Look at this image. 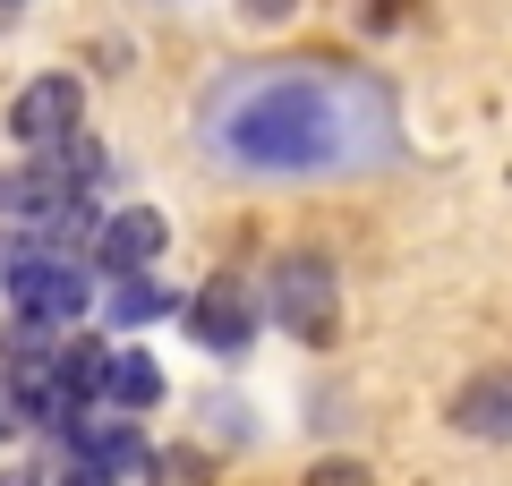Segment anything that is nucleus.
<instances>
[{
	"label": "nucleus",
	"instance_id": "1",
	"mask_svg": "<svg viewBox=\"0 0 512 486\" xmlns=\"http://www.w3.org/2000/svg\"><path fill=\"white\" fill-rule=\"evenodd\" d=\"M205 145L231 171H367L393 145V111L359 77L256 69V77H231L214 94Z\"/></svg>",
	"mask_w": 512,
	"mask_h": 486
},
{
	"label": "nucleus",
	"instance_id": "2",
	"mask_svg": "<svg viewBox=\"0 0 512 486\" xmlns=\"http://www.w3.org/2000/svg\"><path fill=\"white\" fill-rule=\"evenodd\" d=\"M265 299H274V316L291 324L299 342H325L333 333V265L325 256H282L274 282H265Z\"/></svg>",
	"mask_w": 512,
	"mask_h": 486
},
{
	"label": "nucleus",
	"instance_id": "3",
	"mask_svg": "<svg viewBox=\"0 0 512 486\" xmlns=\"http://www.w3.org/2000/svg\"><path fill=\"white\" fill-rule=\"evenodd\" d=\"M9 299H18V316H35V324H69V316H86V273L69 265V256H18V282H9Z\"/></svg>",
	"mask_w": 512,
	"mask_h": 486
},
{
	"label": "nucleus",
	"instance_id": "4",
	"mask_svg": "<svg viewBox=\"0 0 512 486\" xmlns=\"http://www.w3.org/2000/svg\"><path fill=\"white\" fill-rule=\"evenodd\" d=\"M256 316H265V307H256L248 282H231V273H222V282H205L197 299H188V333H197L205 350H222V359H239V350L256 342Z\"/></svg>",
	"mask_w": 512,
	"mask_h": 486
},
{
	"label": "nucleus",
	"instance_id": "5",
	"mask_svg": "<svg viewBox=\"0 0 512 486\" xmlns=\"http://www.w3.org/2000/svg\"><path fill=\"white\" fill-rule=\"evenodd\" d=\"M77 111H86V94H77V77H35V86L9 103V128H18L26 145H60L77 128Z\"/></svg>",
	"mask_w": 512,
	"mask_h": 486
},
{
	"label": "nucleus",
	"instance_id": "6",
	"mask_svg": "<svg viewBox=\"0 0 512 486\" xmlns=\"http://www.w3.org/2000/svg\"><path fill=\"white\" fill-rule=\"evenodd\" d=\"M94 256H103V273H137L163 256V214L154 205H128V214L103 222V239H94Z\"/></svg>",
	"mask_w": 512,
	"mask_h": 486
},
{
	"label": "nucleus",
	"instance_id": "7",
	"mask_svg": "<svg viewBox=\"0 0 512 486\" xmlns=\"http://www.w3.org/2000/svg\"><path fill=\"white\" fill-rule=\"evenodd\" d=\"M453 427L504 444V435H512V376H470V384L453 393Z\"/></svg>",
	"mask_w": 512,
	"mask_h": 486
},
{
	"label": "nucleus",
	"instance_id": "8",
	"mask_svg": "<svg viewBox=\"0 0 512 486\" xmlns=\"http://www.w3.org/2000/svg\"><path fill=\"white\" fill-rule=\"evenodd\" d=\"M69 444H77V461L111 469V478L146 469V435H137V427H94V418H77V427H69Z\"/></svg>",
	"mask_w": 512,
	"mask_h": 486
},
{
	"label": "nucleus",
	"instance_id": "9",
	"mask_svg": "<svg viewBox=\"0 0 512 486\" xmlns=\"http://www.w3.org/2000/svg\"><path fill=\"white\" fill-rule=\"evenodd\" d=\"M103 401H120V410H154V401H163V367H154L146 350H111V359H103Z\"/></svg>",
	"mask_w": 512,
	"mask_h": 486
},
{
	"label": "nucleus",
	"instance_id": "10",
	"mask_svg": "<svg viewBox=\"0 0 512 486\" xmlns=\"http://www.w3.org/2000/svg\"><path fill=\"white\" fill-rule=\"evenodd\" d=\"M171 290L163 282H146V265L137 273H111V324H154V316H171Z\"/></svg>",
	"mask_w": 512,
	"mask_h": 486
},
{
	"label": "nucleus",
	"instance_id": "11",
	"mask_svg": "<svg viewBox=\"0 0 512 486\" xmlns=\"http://www.w3.org/2000/svg\"><path fill=\"white\" fill-rule=\"evenodd\" d=\"M103 359H111L103 342H77V350H60V359H52V376L69 384L77 401H86V393H103Z\"/></svg>",
	"mask_w": 512,
	"mask_h": 486
},
{
	"label": "nucleus",
	"instance_id": "12",
	"mask_svg": "<svg viewBox=\"0 0 512 486\" xmlns=\"http://www.w3.org/2000/svg\"><path fill=\"white\" fill-rule=\"evenodd\" d=\"M308 486H376V478H367L359 461H316V469H308Z\"/></svg>",
	"mask_w": 512,
	"mask_h": 486
},
{
	"label": "nucleus",
	"instance_id": "13",
	"mask_svg": "<svg viewBox=\"0 0 512 486\" xmlns=\"http://www.w3.org/2000/svg\"><path fill=\"white\" fill-rule=\"evenodd\" d=\"M60 486H120V478H111V469H94V461H69V469H60Z\"/></svg>",
	"mask_w": 512,
	"mask_h": 486
},
{
	"label": "nucleus",
	"instance_id": "14",
	"mask_svg": "<svg viewBox=\"0 0 512 486\" xmlns=\"http://www.w3.org/2000/svg\"><path fill=\"white\" fill-rule=\"evenodd\" d=\"M248 9H256V18H282V9H291V0H248Z\"/></svg>",
	"mask_w": 512,
	"mask_h": 486
},
{
	"label": "nucleus",
	"instance_id": "15",
	"mask_svg": "<svg viewBox=\"0 0 512 486\" xmlns=\"http://www.w3.org/2000/svg\"><path fill=\"white\" fill-rule=\"evenodd\" d=\"M0 9H18V0H0Z\"/></svg>",
	"mask_w": 512,
	"mask_h": 486
}]
</instances>
